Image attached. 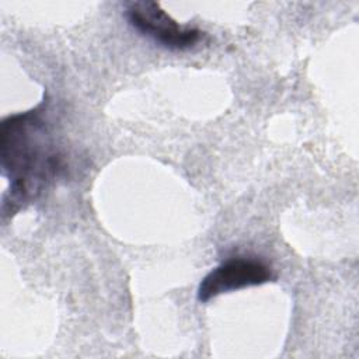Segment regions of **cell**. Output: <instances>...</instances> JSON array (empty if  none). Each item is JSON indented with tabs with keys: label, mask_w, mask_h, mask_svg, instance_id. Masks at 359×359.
<instances>
[{
	"label": "cell",
	"mask_w": 359,
	"mask_h": 359,
	"mask_svg": "<svg viewBox=\"0 0 359 359\" xmlns=\"http://www.w3.org/2000/svg\"><path fill=\"white\" fill-rule=\"evenodd\" d=\"M125 17L137 32L172 50L194 48L202 35L196 28L180 25L156 1L130 3Z\"/></svg>",
	"instance_id": "2"
},
{
	"label": "cell",
	"mask_w": 359,
	"mask_h": 359,
	"mask_svg": "<svg viewBox=\"0 0 359 359\" xmlns=\"http://www.w3.org/2000/svg\"><path fill=\"white\" fill-rule=\"evenodd\" d=\"M271 268L259 259L233 258L212 269L199 283L198 300L208 302L222 293L257 286L272 279Z\"/></svg>",
	"instance_id": "3"
},
{
	"label": "cell",
	"mask_w": 359,
	"mask_h": 359,
	"mask_svg": "<svg viewBox=\"0 0 359 359\" xmlns=\"http://www.w3.org/2000/svg\"><path fill=\"white\" fill-rule=\"evenodd\" d=\"M42 112L38 107L8 116L1 123V167L10 181L13 212L35 199L62 170V157L52 144Z\"/></svg>",
	"instance_id": "1"
}]
</instances>
